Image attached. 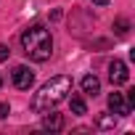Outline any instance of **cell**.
Segmentation results:
<instances>
[{"mask_svg":"<svg viewBox=\"0 0 135 135\" xmlns=\"http://www.w3.org/2000/svg\"><path fill=\"white\" fill-rule=\"evenodd\" d=\"M42 130H48V132H61V130H64V114H58V111H53V109L42 111Z\"/></svg>","mask_w":135,"mask_h":135,"instance_id":"obj_6","label":"cell"},{"mask_svg":"<svg viewBox=\"0 0 135 135\" xmlns=\"http://www.w3.org/2000/svg\"><path fill=\"white\" fill-rule=\"evenodd\" d=\"M72 93V77H66V74H58V77H50L45 85H40V90L32 95L29 101V109L35 114H42L48 109H56L66 95Z\"/></svg>","mask_w":135,"mask_h":135,"instance_id":"obj_1","label":"cell"},{"mask_svg":"<svg viewBox=\"0 0 135 135\" xmlns=\"http://www.w3.org/2000/svg\"><path fill=\"white\" fill-rule=\"evenodd\" d=\"M11 80H13V88H19V90H29V88L35 85V72L29 69V66L19 64V66H13Z\"/></svg>","mask_w":135,"mask_h":135,"instance_id":"obj_3","label":"cell"},{"mask_svg":"<svg viewBox=\"0 0 135 135\" xmlns=\"http://www.w3.org/2000/svg\"><path fill=\"white\" fill-rule=\"evenodd\" d=\"M66 98H69V109H72V114H77V117L88 114V103H85L82 95H66Z\"/></svg>","mask_w":135,"mask_h":135,"instance_id":"obj_8","label":"cell"},{"mask_svg":"<svg viewBox=\"0 0 135 135\" xmlns=\"http://www.w3.org/2000/svg\"><path fill=\"white\" fill-rule=\"evenodd\" d=\"M21 50L35 64H45L53 56V35L42 24H32L21 32Z\"/></svg>","mask_w":135,"mask_h":135,"instance_id":"obj_2","label":"cell"},{"mask_svg":"<svg viewBox=\"0 0 135 135\" xmlns=\"http://www.w3.org/2000/svg\"><path fill=\"white\" fill-rule=\"evenodd\" d=\"M8 114H11V106H8L6 101H0V119H6Z\"/></svg>","mask_w":135,"mask_h":135,"instance_id":"obj_11","label":"cell"},{"mask_svg":"<svg viewBox=\"0 0 135 135\" xmlns=\"http://www.w3.org/2000/svg\"><path fill=\"white\" fill-rule=\"evenodd\" d=\"M109 111L114 114V117H127L130 114V103H127V98H124V93H109Z\"/></svg>","mask_w":135,"mask_h":135,"instance_id":"obj_5","label":"cell"},{"mask_svg":"<svg viewBox=\"0 0 135 135\" xmlns=\"http://www.w3.org/2000/svg\"><path fill=\"white\" fill-rule=\"evenodd\" d=\"M114 124H117V117L114 114H98L95 117V127L98 130H111Z\"/></svg>","mask_w":135,"mask_h":135,"instance_id":"obj_9","label":"cell"},{"mask_svg":"<svg viewBox=\"0 0 135 135\" xmlns=\"http://www.w3.org/2000/svg\"><path fill=\"white\" fill-rule=\"evenodd\" d=\"M93 6H109V0H90Z\"/></svg>","mask_w":135,"mask_h":135,"instance_id":"obj_13","label":"cell"},{"mask_svg":"<svg viewBox=\"0 0 135 135\" xmlns=\"http://www.w3.org/2000/svg\"><path fill=\"white\" fill-rule=\"evenodd\" d=\"M8 56H11L8 45H0V61H8Z\"/></svg>","mask_w":135,"mask_h":135,"instance_id":"obj_12","label":"cell"},{"mask_svg":"<svg viewBox=\"0 0 135 135\" xmlns=\"http://www.w3.org/2000/svg\"><path fill=\"white\" fill-rule=\"evenodd\" d=\"M114 32H117V35H127V32H130V21H127V19H117V21H114Z\"/></svg>","mask_w":135,"mask_h":135,"instance_id":"obj_10","label":"cell"},{"mask_svg":"<svg viewBox=\"0 0 135 135\" xmlns=\"http://www.w3.org/2000/svg\"><path fill=\"white\" fill-rule=\"evenodd\" d=\"M0 88H3V74H0Z\"/></svg>","mask_w":135,"mask_h":135,"instance_id":"obj_14","label":"cell"},{"mask_svg":"<svg viewBox=\"0 0 135 135\" xmlns=\"http://www.w3.org/2000/svg\"><path fill=\"white\" fill-rule=\"evenodd\" d=\"M109 80H111L114 88H119V85H124V82L130 80V69H127L124 61H119V58L109 61Z\"/></svg>","mask_w":135,"mask_h":135,"instance_id":"obj_4","label":"cell"},{"mask_svg":"<svg viewBox=\"0 0 135 135\" xmlns=\"http://www.w3.org/2000/svg\"><path fill=\"white\" fill-rule=\"evenodd\" d=\"M82 93H88V95H98L101 93V80L95 77V74H85L82 77Z\"/></svg>","mask_w":135,"mask_h":135,"instance_id":"obj_7","label":"cell"}]
</instances>
